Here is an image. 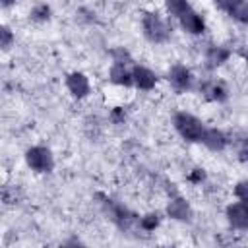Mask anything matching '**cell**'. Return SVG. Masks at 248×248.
<instances>
[{
	"label": "cell",
	"mask_w": 248,
	"mask_h": 248,
	"mask_svg": "<svg viewBox=\"0 0 248 248\" xmlns=\"http://www.w3.org/2000/svg\"><path fill=\"white\" fill-rule=\"evenodd\" d=\"M200 143H203L209 151H223L227 147L229 140H227V136H225L223 130H219V128H207L205 126V132H203Z\"/></svg>",
	"instance_id": "9c48e42d"
},
{
	"label": "cell",
	"mask_w": 248,
	"mask_h": 248,
	"mask_svg": "<svg viewBox=\"0 0 248 248\" xmlns=\"http://www.w3.org/2000/svg\"><path fill=\"white\" fill-rule=\"evenodd\" d=\"M229 16H231L232 19H236L238 23L248 25V0H238V2L231 8Z\"/></svg>",
	"instance_id": "4fadbf2b"
},
{
	"label": "cell",
	"mask_w": 248,
	"mask_h": 248,
	"mask_svg": "<svg viewBox=\"0 0 248 248\" xmlns=\"http://www.w3.org/2000/svg\"><path fill=\"white\" fill-rule=\"evenodd\" d=\"M227 221L236 231H248V203L246 202H232L227 205Z\"/></svg>",
	"instance_id": "277c9868"
},
{
	"label": "cell",
	"mask_w": 248,
	"mask_h": 248,
	"mask_svg": "<svg viewBox=\"0 0 248 248\" xmlns=\"http://www.w3.org/2000/svg\"><path fill=\"white\" fill-rule=\"evenodd\" d=\"M167 215L176 221H190L192 219V207L184 198H172L167 205Z\"/></svg>",
	"instance_id": "30bf717a"
},
{
	"label": "cell",
	"mask_w": 248,
	"mask_h": 248,
	"mask_svg": "<svg viewBox=\"0 0 248 248\" xmlns=\"http://www.w3.org/2000/svg\"><path fill=\"white\" fill-rule=\"evenodd\" d=\"M48 14H50V10H48L46 6H37V8L31 12V17H33V19H48Z\"/></svg>",
	"instance_id": "d6986e66"
},
{
	"label": "cell",
	"mask_w": 248,
	"mask_h": 248,
	"mask_svg": "<svg viewBox=\"0 0 248 248\" xmlns=\"http://www.w3.org/2000/svg\"><path fill=\"white\" fill-rule=\"evenodd\" d=\"M167 78H169V83H170L176 91H180V93L192 89L194 76H192V72H190L184 64H174V66H170Z\"/></svg>",
	"instance_id": "5b68a950"
},
{
	"label": "cell",
	"mask_w": 248,
	"mask_h": 248,
	"mask_svg": "<svg viewBox=\"0 0 248 248\" xmlns=\"http://www.w3.org/2000/svg\"><path fill=\"white\" fill-rule=\"evenodd\" d=\"M172 124H174V130L190 143H200V140L205 132V124L198 116H194L186 110L176 112L172 118Z\"/></svg>",
	"instance_id": "6da1fadb"
},
{
	"label": "cell",
	"mask_w": 248,
	"mask_h": 248,
	"mask_svg": "<svg viewBox=\"0 0 248 248\" xmlns=\"http://www.w3.org/2000/svg\"><path fill=\"white\" fill-rule=\"evenodd\" d=\"M213 2H215V6H217V8H221L223 12H227V14H229V12H231V8H232L238 0H213Z\"/></svg>",
	"instance_id": "ffe728a7"
},
{
	"label": "cell",
	"mask_w": 248,
	"mask_h": 248,
	"mask_svg": "<svg viewBox=\"0 0 248 248\" xmlns=\"http://www.w3.org/2000/svg\"><path fill=\"white\" fill-rule=\"evenodd\" d=\"M140 225H141L145 231H153V229L159 225V215H157V213H149V215H145V217L140 219Z\"/></svg>",
	"instance_id": "ac0fdd59"
},
{
	"label": "cell",
	"mask_w": 248,
	"mask_h": 248,
	"mask_svg": "<svg viewBox=\"0 0 248 248\" xmlns=\"http://www.w3.org/2000/svg\"><path fill=\"white\" fill-rule=\"evenodd\" d=\"M66 87H68V91L72 93V97H76V99H83V97H87L89 91H91L89 79H87V76L81 74V72H72V74H68V78H66Z\"/></svg>",
	"instance_id": "8992f818"
},
{
	"label": "cell",
	"mask_w": 248,
	"mask_h": 248,
	"mask_svg": "<svg viewBox=\"0 0 248 248\" xmlns=\"http://www.w3.org/2000/svg\"><path fill=\"white\" fill-rule=\"evenodd\" d=\"M141 29L147 41L161 45L170 37V27L167 25V21L157 14V12H147L141 17Z\"/></svg>",
	"instance_id": "7a4b0ae2"
},
{
	"label": "cell",
	"mask_w": 248,
	"mask_h": 248,
	"mask_svg": "<svg viewBox=\"0 0 248 248\" xmlns=\"http://www.w3.org/2000/svg\"><path fill=\"white\" fill-rule=\"evenodd\" d=\"M203 91L207 93V97H209L211 101H225V99H227V89H225L221 83H217V81H211L209 85H205Z\"/></svg>",
	"instance_id": "9a60e30c"
},
{
	"label": "cell",
	"mask_w": 248,
	"mask_h": 248,
	"mask_svg": "<svg viewBox=\"0 0 248 248\" xmlns=\"http://www.w3.org/2000/svg\"><path fill=\"white\" fill-rule=\"evenodd\" d=\"M0 2H2V8H10V6H12L16 0H0Z\"/></svg>",
	"instance_id": "7402d4cb"
},
{
	"label": "cell",
	"mask_w": 248,
	"mask_h": 248,
	"mask_svg": "<svg viewBox=\"0 0 248 248\" xmlns=\"http://www.w3.org/2000/svg\"><path fill=\"white\" fill-rule=\"evenodd\" d=\"M132 81H134V85L138 89L149 91V89H153L157 85V76L149 68H145L141 64H136V66H132Z\"/></svg>",
	"instance_id": "ba28073f"
},
{
	"label": "cell",
	"mask_w": 248,
	"mask_h": 248,
	"mask_svg": "<svg viewBox=\"0 0 248 248\" xmlns=\"http://www.w3.org/2000/svg\"><path fill=\"white\" fill-rule=\"evenodd\" d=\"M240 159H242L244 165H248V149H242L240 151Z\"/></svg>",
	"instance_id": "44dd1931"
},
{
	"label": "cell",
	"mask_w": 248,
	"mask_h": 248,
	"mask_svg": "<svg viewBox=\"0 0 248 248\" xmlns=\"http://www.w3.org/2000/svg\"><path fill=\"white\" fill-rule=\"evenodd\" d=\"M165 6H167V12L172 16V17H180L186 10H190V2L188 0H165Z\"/></svg>",
	"instance_id": "5bb4252c"
},
{
	"label": "cell",
	"mask_w": 248,
	"mask_h": 248,
	"mask_svg": "<svg viewBox=\"0 0 248 248\" xmlns=\"http://www.w3.org/2000/svg\"><path fill=\"white\" fill-rule=\"evenodd\" d=\"M108 79L114 85H134L132 81V68H128L126 62H112L110 70H108Z\"/></svg>",
	"instance_id": "8fae6325"
},
{
	"label": "cell",
	"mask_w": 248,
	"mask_h": 248,
	"mask_svg": "<svg viewBox=\"0 0 248 248\" xmlns=\"http://www.w3.org/2000/svg\"><path fill=\"white\" fill-rule=\"evenodd\" d=\"M246 64H248V54H246Z\"/></svg>",
	"instance_id": "603a6c76"
},
{
	"label": "cell",
	"mask_w": 248,
	"mask_h": 248,
	"mask_svg": "<svg viewBox=\"0 0 248 248\" xmlns=\"http://www.w3.org/2000/svg\"><path fill=\"white\" fill-rule=\"evenodd\" d=\"M231 52L225 46H209L205 52V64L207 68H219L221 64H225L229 60Z\"/></svg>",
	"instance_id": "7c38bea8"
},
{
	"label": "cell",
	"mask_w": 248,
	"mask_h": 248,
	"mask_svg": "<svg viewBox=\"0 0 248 248\" xmlns=\"http://www.w3.org/2000/svg\"><path fill=\"white\" fill-rule=\"evenodd\" d=\"M234 196H236V200L248 203V180H238L234 184Z\"/></svg>",
	"instance_id": "2e32d148"
},
{
	"label": "cell",
	"mask_w": 248,
	"mask_h": 248,
	"mask_svg": "<svg viewBox=\"0 0 248 248\" xmlns=\"http://www.w3.org/2000/svg\"><path fill=\"white\" fill-rule=\"evenodd\" d=\"M0 37H2V50H8L10 46H12V43H14V33H12V29L8 27V25H2V29H0Z\"/></svg>",
	"instance_id": "e0dca14e"
},
{
	"label": "cell",
	"mask_w": 248,
	"mask_h": 248,
	"mask_svg": "<svg viewBox=\"0 0 248 248\" xmlns=\"http://www.w3.org/2000/svg\"><path fill=\"white\" fill-rule=\"evenodd\" d=\"M178 23H180V27H182L186 33H190V35H202V33L205 31V21H203V17H202L194 8L186 10V12L178 17Z\"/></svg>",
	"instance_id": "52a82bcc"
},
{
	"label": "cell",
	"mask_w": 248,
	"mask_h": 248,
	"mask_svg": "<svg viewBox=\"0 0 248 248\" xmlns=\"http://www.w3.org/2000/svg\"><path fill=\"white\" fill-rule=\"evenodd\" d=\"M25 163L35 172H50L54 169L52 151L45 145H33L25 151Z\"/></svg>",
	"instance_id": "3957f363"
}]
</instances>
